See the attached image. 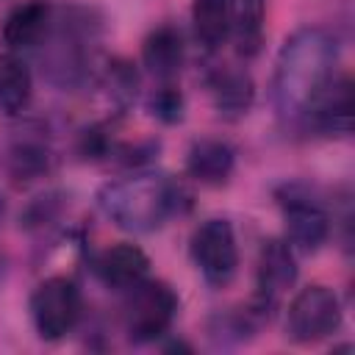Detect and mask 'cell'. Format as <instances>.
<instances>
[{
  "label": "cell",
  "instance_id": "obj_1",
  "mask_svg": "<svg viewBox=\"0 0 355 355\" xmlns=\"http://www.w3.org/2000/svg\"><path fill=\"white\" fill-rule=\"evenodd\" d=\"M338 44L322 28H302L291 33L275 64L272 100L286 122H302L308 108L336 75Z\"/></svg>",
  "mask_w": 355,
  "mask_h": 355
},
{
  "label": "cell",
  "instance_id": "obj_2",
  "mask_svg": "<svg viewBox=\"0 0 355 355\" xmlns=\"http://www.w3.org/2000/svg\"><path fill=\"white\" fill-rule=\"evenodd\" d=\"M180 186L155 172H133L111 180L97 194L103 214L130 233L158 230L175 211H180Z\"/></svg>",
  "mask_w": 355,
  "mask_h": 355
},
{
  "label": "cell",
  "instance_id": "obj_3",
  "mask_svg": "<svg viewBox=\"0 0 355 355\" xmlns=\"http://www.w3.org/2000/svg\"><path fill=\"white\" fill-rule=\"evenodd\" d=\"M178 313V294L164 280H141L128 288L122 319L125 333L133 344H147L161 338Z\"/></svg>",
  "mask_w": 355,
  "mask_h": 355
},
{
  "label": "cell",
  "instance_id": "obj_4",
  "mask_svg": "<svg viewBox=\"0 0 355 355\" xmlns=\"http://www.w3.org/2000/svg\"><path fill=\"white\" fill-rule=\"evenodd\" d=\"M341 327V302L333 288L313 283L294 294L286 311V336L294 344H313Z\"/></svg>",
  "mask_w": 355,
  "mask_h": 355
},
{
  "label": "cell",
  "instance_id": "obj_5",
  "mask_svg": "<svg viewBox=\"0 0 355 355\" xmlns=\"http://www.w3.org/2000/svg\"><path fill=\"white\" fill-rule=\"evenodd\" d=\"M277 205L286 219L288 244L302 252H316L330 236V214L302 183H286L277 189Z\"/></svg>",
  "mask_w": 355,
  "mask_h": 355
},
{
  "label": "cell",
  "instance_id": "obj_6",
  "mask_svg": "<svg viewBox=\"0 0 355 355\" xmlns=\"http://www.w3.org/2000/svg\"><path fill=\"white\" fill-rule=\"evenodd\" d=\"M31 319L44 341L64 338L80 319V291L78 286L64 277H47L42 280L31 294Z\"/></svg>",
  "mask_w": 355,
  "mask_h": 355
},
{
  "label": "cell",
  "instance_id": "obj_7",
  "mask_svg": "<svg viewBox=\"0 0 355 355\" xmlns=\"http://www.w3.org/2000/svg\"><path fill=\"white\" fill-rule=\"evenodd\" d=\"M191 261L205 277L208 286L225 288L239 269V247H236V233L227 219H205L189 241Z\"/></svg>",
  "mask_w": 355,
  "mask_h": 355
},
{
  "label": "cell",
  "instance_id": "obj_8",
  "mask_svg": "<svg viewBox=\"0 0 355 355\" xmlns=\"http://www.w3.org/2000/svg\"><path fill=\"white\" fill-rule=\"evenodd\" d=\"M297 280V261L294 250L283 239H269L261 244L258 252V272H255V297H252V311L263 319L269 316L280 297L294 286Z\"/></svg>",
  "mask_w": 355,
  "mask_h": 355
},
{
  "label": "cell",
  "instance_id": "obj_9",
  "mask_svg": "<svg viewBox=\"0 0 355 355\" xmlns=\"http://www.w3.org/2000/svg\"><path fill=\"white\" fill-rule=\"evenodd\" d=\"M322 133H349L352 128V83L347 75H333L316 103L308 108L305 119Z\"/></svg>",
  "mask_w": 355,
  "mask_h": 355
},
{
  "label": "cell",
  "instance_id": "obj_10",
  "mask_svg": "<svg viewBox=\"0 0 355 355\" xmlns=\"http://www.w3.org/2000/svg\"><path fill=\"white\" fill-rule=\"evenodd\" d=\"M150 272V258L144 255L141 247L119 241L108 250H103L94 261V275L108 286V288H119L128 291L130 286L141 283Z\"/></svg>",
  "mask_w": 355,
  "mask_h": 355
},
{
  "label": "cell",
  "instance_id": "obj_11",
  "mask_svg": "<svg viewBox=\"0 0 355 355\" xmlns=\"http://www.w3.org/2000/svg\"><path fill=\"white\" fill-rule=\"evenodd\" d=\"M141 64L155 80H175L183 67V36L175 25H158L141 44Z\"/></svg>",
  "mask_w": 355,
  "mask_h": 355
},
{
  "label": "cell",
  "instance_id": "obj_12",
  "mask_svg": "<svg viewBox=\"0 0 355 355\" xmlns=\"http://www.w3.org/2000/svg\"><path fill=\"white\" fill-rule=\"evenodd\" d=\"M208 92H211L214 108L227 119L244 116L255 100V83H252L250 72L236 69V67L216 69L208 78Z\"/></svg>",
  "mask_w": 355,
  "mask_h": 355
},
{
  "label": "cell",
  "instance_id": "obj_13",
  "mask_svg": "<svg viewBox=\"0 0 355 355\" xmlns=\"http://www.w3.org/2000/svg\"><path fill=\"white\" fill-rule=\"evenodd\" d=\"M236 155L233 147L219 139H200L189 147L186 155V172L205 186H222L233 172Z\"/></svg>",
  "mask_w": 355,
  "mask_h": 355
},
{
  "label": "cell",
  "instance_id": "obj_14",
  "mask_svg": "<svg viewBox=\"0 0 355 355\" xmlns=\"http://www.w3.org/2000/svg\"><path fill=\"white\" fill-rule=\"evenodd\" d=\"M47 28H50V8L39 0H31V3L17 6L6 17L0 39L8 50H22V47L39 44L47 36Z\"/></svg>",
  "mask_w": 355,
  "mask_h": 355
},
{
  "label": "cell",
  "instance_id": "obj_15",
  "mask_svg": "<svg viewBox=\"0 0 355 355\" xmlns=\"http://www.w3.org/2000/svg\"><path fill=\"white\" fill-rule=\"evenodd\" d=\"M33 78L22 58L14 53L0 55V111L6 116H17L31 105Z\"/></svg>",
  "mask_w": 355,
  "mask_h": 355
},
{
  "label": "cell",
  "instance_id": "obj_16",
  "mask_svg": "<svg viewBox=\"0 0 355 355\" xmlns=\"http://www.w3.org/2000/svg\"><path fill=\"white\" fill-rule=\"evenodd\" d=\"M191 22H194V36L205 50L222 47L233 25V0H194Z\"/></svg>",
  "mask_w": 355,
  "mask_h": 355
},
{
  "label": "cell",
  "instance_id": "obj_17",
  "mask_svg": "<svg viewBox=\"0 0 355 355\" xmlns=\"http://www.w3.org/2000/svg\"><path fill=\"white\" fill-rule=\"evenodd\" d=\"M50 161L53 155L47 144L39 139H17L3 155V166L14 183H28L42 178L50 169Z\"/></svg>",
  "mask_w": 355,
  "mask_h": 355
},
{
  "label": "cell",
  "instance_id": "obj_18",
  "mask_svg": "<svg viewBox=\"0 0 355 355\" xmlns=\"http://www.w3.org/2000/svg\"><path fill=\"white\" fill-rule=\"evenodd\" d=\"M263 22H266V0H239L233 6V36L236 50L244 58H252L261 53L263 44Z\"/></svg>",
  "mask_w": 355,
  "mask_h": 355
},
{
  "label": "cell",
  "instance_id": "obj_19",
  "mask_svg": "<svg viewBox=\"0 0 355 355\" xmlns=\"http://www.w3.org/2000/svg\"><path fill=\"white\" fill-rule=\"evenodd\" d=\"M147 108L155 119L166 122V125H175L183 119V94L180 89L172 83V80H164L147 100Z\"/></svg>",
  "mask_w": 355,
  "mask_h": 355
},
{
  "label": "cell",
  "instance_id": "obj_20",
  "mask_svg": "<svg viewBox=\"0 0 355 355\" xmlns=\"http://www.w3.org/2000/svg\"><path fill=\"white\" fill-rule=\"evenodd\" d=\"M108 80H111V92H114V97H119V100H130V97L136 94L139 75L130 69V64H125V61L111 64V69H108Z\"/></svg>",
  "mask_w": 355,
  "mask_h": 355
},
{
  "label": "cell",
  "instance_id": "obj_21",
  "mask_svg": "<svg viewBox=\"0 0 355 355\" xmlns=\"http://www.w3.org/2000/svg\"><path fill=\"white\" fill-rule=\"evenodd\" d=\"M58 194H47V197H39L31 208H28V214H25V225H44V219H50L53 214H55V208H58Z\"/></svg>",
  "mask_w": 355,
  "mask_h": 355
},
{
  "label": "cell",
  "instance_id": "obj_22",
  "mask_svg": "<svg viewBox=\"0 0 355 355\" xmlns=\"http://www.w3.org/2000/svg\"><path fill=\"white\" fill-rule=\"evenodd\" d=\"M3 208H6V205H3V197H0V216H3Z\"/></svg>",
  "mask_w": 355,
  "mask_h": 355
}]
</instances>
